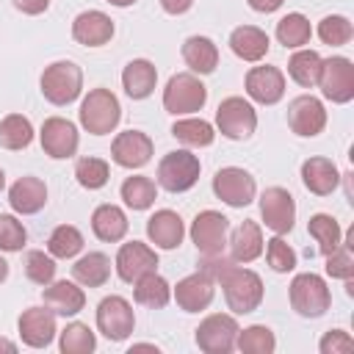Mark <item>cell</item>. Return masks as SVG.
Segmentation results:
<instances>
[{"label":"cell","instance_id":"6da1fadb","mask_svg":"<svg viewBox=\"0 0 354 354\" xmlns=\"http://www.w3.org/2000/svg\"><path fill=\"white\" fill-rule=\"evenodd\" d=\"M216 282L221 285L224 301H227V307H230L235 315L254 313V310L263 304V279H260V274H254L252 268H243V266L230 263V266L218 274Z\"/></svg>","mask_w":354,"mask_h":354},{"label":"cell","instance_id":"7a4b0ae2","mask_svg":"<svg viewBox=\"0 0 354 354\" xmlns=\"http://www.w3.org/2000/svg\"><path fill=\"white\" fill-rule=\"evenodd\" d=\"M80 127L91 136H108L116 130L119 119H122V105H119V97L111 91V88H91L83 102H80Z\"/></svg>","mask_w":354,"mask_h":354},{"label":"cell","instance_id":"3957f363","mask_svg":"<svg viewBox=\"0 0 354 354\" xmlns=\"http://www.w3.org/2000/svg\"><path fill=\"white\" fill-rule=\"evenodd\" d=\"M288 299H290V307L301 318H321L332 304V293L326 288V279L321 274H313V271L296 274L290 279Z\"/></svg>","mask_w":354,"mask_h":354},{"label":"cell","instance_id":"277c9868","mask_svg":"<svg viewBox=\"0 0 354 354\" xmlns=\"http://www.w3.org/2000/svg\"><path fill=\"white\" fill-rule=\"evenodd\" d=\"M41 94L47 102L53 105H69L80 97L83 91V72L75 61H53L50 66H44L41 72Z\"/></svg>","mask_w":354,"mask_h":354},{"label":"cell","instance_id":"5b68a950","mask_svg":"<svg viewBox=\"0 0 354 354\" xmlns=\"http://www.w3.org/2000/svg\"><path fill=\"white\" fill-rule=\"evenodd\" d=\"M207 102V88L194 72H177L163 88V108L171 116H188L202 111Z\"/></svg>","mask_w":354,"mask_h":354},{"label":"cell","instance_id":"8992f818","mask_svg":"<svg viewBox=\"0 0 354 354\" xmlns=\"http://www.w3.org/2000/svg\"><path fill=\"white\" fill-rule=\"evenodd\" d=\"M199 171H202V163L191 149L166 152L158 163V185L169 194H183L196 185Z\"/></svg>","mask_w":354,"mask_h":354},{"label":"cell","instance_id":"52a82bcc","mask_svg":"<svg viewBox=\"0 0 354 354\" xmlns=\"http://www.w3.org/2000/svg\"><path fill=\"white\" fill-rule=\"evenodd\" d=\"M216 127L230 141H246L257 130V111L243 97H227L216 108Z\"/></svg>","mask_w":354,"mask_h":354},{"label":"cell","instance_id":"ba28073f","mask_svg":"<svg viewBox=\"0 0 354 354\" xmlns=\"http://www.w3.org/2000/svg\"><path fill=\"white\" fill-rule=\"evenodd\" d=\"M321 94L335 105H346L354 100V64L343 55H329L321 61L318 83Z\"/></svg>","mask_w":354,"mask_h":354},{"label":"cell","instance_id":"9c48e42d","mask_svg":"<svg viewBox=\"0 0 354 354\" xmlns=\"http://www.w3.org/2000/svg\"><path fill=\"white\" fill-rule=\"evenodd\" d=\"M188 235L202 257L221 254L227 246V235H230V218L218 210H202L194 216Z\"/></svg>","mask_w":354,"mask_h":354},{"label":"cell","instance_id":"30bf717a","mask_svg":"<svg viewBox=\"0 0 354 354\" xmlns=\"http://www.w3.org/2000/svg\"><path fill=\"white\" fill-rule=\"evenodd\" d=\"M238 321L230 313H213L207 315L199 326H196V346L205 354H230L235 351V340H238Z\"/></svg>","mask_w":354,"mask_h":354},{"label":"cell","instance_id":"8fae6325","mask_svg":"<svg viewBox=\"0 0 354 354\" xmlns=\"http://www.w3.org/2000/svg\"><path fill=\"white\" fill-rule=\"evenodd\" d=\"M97 329L119 343V340H127L136 329V313H133V304L124 299V296H105L100 304H97Z\"/></svg>","mask_w":354,"mask_h":354},{"label":"cell","instance_id":"7c38bea8","mask_svg":"<svg viewBox=\"0 0 354 354\" xmlns=\"http://www.w3.org/2000/svg\"><path fill=\"white\" fill-rule=\"evenodd\" d=\"M213 194L230 207H246L257 194V183L246 169L224 166L213 177Z\"/></svg>","mask_w":354,"mask_h":354},{"label":"cell","instance_id":"4fadbf2b","mask_svg":"<svg viewBox=\"0 0 354 354\" xmlns=\"http://www.w3.org/2000/svg\"><path fill=\"white\" fill-rule=\"evenodd\" d=\"M260 216L274 235H285L296 224V202L288 188L271 185L260 194Z\"/></svg>","mask_w":354,"mask_h":354},{"label":"cell","instance_id":"5bb4252c","mask_svg":"<svg viewBox=\"0 0 354 354\" xmlns=\"http://www.w3.org/2000/svg\"><path fill=\"white\" fill-rule=\"evenodd\" d=\"M39 141H41V149L53 160H66V158H75L77 144H80V136H77L75 122H69L64 116H50V119L41 122Z\"/></svg>","mask_w":354,"mask_h":354},{"label":"cell","instance_id":"9a60e30c","mask_svg":"<svg viewBox=\"0 0 354 354\" xmlns=\"http://www.w3.org/2000/svg\"><path fill=\"white\" fill-rule=\"evenodd\" d=\"M171 296H174V301L183 313H202V310L210 307V301L216 296V279L207 271L199 268V271L183 277L171 288Z\"/></svg>","mask_w":354,"mask_h":354},{"label":"cell","instance_id":"2e32d148","mask_svg":"<svg viewBox=\"0 0 354 354\" xmlns=\"http://www.w3.org/2000/svg\"><path fill=\"white\" fill-rule=\"evenodd\" d=\"M288 127L301 138H313V136L324 133V127H326L324 102L318 97H313V94L293 97L290 105H288Z\"/></svg>","mask_w":354,"mask_h":354},{"label":"cell","instance_id":"e0dca14e","mask_svg":"<svg viewBox=\"0 0 354 354\" xmlns=\"http://www.w3.org/2000/svg\"><path fill=\"white\" fill-rule=\"evenodd\" d=\"M116 274L122 282H136L138 277L149 274V271H158V252L149 246V243H141V241H127L119 246L116 252Z\"/></svg>","mask_w":354,"mask_h":354},{"label":"cell","instance_id":"ac0fdd59","mask_svg":"<svg viewBox=\"0 0 354 354\" xmlns=\"http://www.w3.org/2000/svg\"><path fill=\"white\" fill-rule=\"evenodd\" d=\"M152 138L141 130H124L116 133L111 141V160L122 169H141L152 160Z\"/></svg>","mask_w":354,"mask_h":354},{"label":"cell","instance_id":"d6986e66","mask_svg":"<svg viewBox=\"0 0 354 354\" xmlns=\"http://www.w3.org/2000/svg\"><path fill=\"white\" fill-rule=\"evenodd\" d=\"M17 329H19V337H22L25 346L47 348L58 335L55 313L50 307H28V310H22V315L17 321Z\"/></svg>","mask_w":354,"mask_h":354},{"label":"cell","instance_id":"ffe728a7","mask_svg":"<svg viewBox=\"0 0 354 354\" xmlns=\"http://www.w3.org/2000/svg\"><path fill=\"white\" fill-rule=\"evenodd\" d=\"M243 86H246L249 100H254L260 105H277L285 97V75H282V69L268 66V64L252 66L246 72Z\"/></svg>","mask_w":354,"mask_h":354},{"label":"cell","instance_id":"44dd1931","mask_svg":"<svg viewBox=\"0 0 354 354\" xmlns=\"http://www.w3.org/2000/svg\"><path fill=\"white\" fill-rule=\"evenodd\" d=\"M72 39L83 47H102L113 39V19L97 8L80 11L72 19Z\"/></svg>","mask_w":354,"mask_h":354},{"label":"cell","instance_id":"7402d4cb","mask_svg":"<svg viewBox=\"0 0 354 354\" xmlns=\"http://www.w3.org/2000/svg\"><path fill=\"white\" fill-rule=\"evenodd\" d=\"M147 238L149 243H155V249H177L185 238V224L180 218V213L163 207V210H155L149 218H147Z\"/></svg>","mask_w":354,"mask_h":354},{"label":"cell","instance_id":"603a6c76","mask_svg":"<svg viewBox=\"0 0 354 354\" xmlns=\"http://www.w3.org/2000/svg\"><path fill=\"white\" fill-rule=\"evenodd\" d=\"M41 299H44V307H50L55 315H77L83 307H86V293L77 282H69V279H53L50 285H44L41 290Z\"/></svg>","mask_w":354,"mask_h":354},{"label":"cell","instance_id":"cb8c5ba5","mask_svg":"<svg viewBox=\"0 0 354 354\" xmlns=\"http://www.w3.org/2000/svg\"><path fill=\"white\" fill-rule=\"evenodd\" d=\"M8 205L14 213L19 216H33L39 213L44 205H47V185L44 180L33 177V174H25L19 177L11 188H8Z\"/></svg>","mask_w":354,"mask_h":354},{"label":"cell","instance_id":"d4e9b609","mask_svg":"<svg viewBox=\"0 0 354 354\" xmlns=\"http://www.w3.org/2000/svg\"><path fill=\"white\" fill-rule=\"evenodd\" d=\"M301 183H304V188H307L310 194H315V196H329V194L340 185V171H337L335 160L315 155V158H307V160L301 163Z\"/></svg>","mask_w":354,"mask_h":354},{"label":"cell","instance_id":"484cf974","mask_svg":"<svg viewBox=\"0 0 354 354\" xmlns=\"http://www.w3.org/2000/svg\"><path fill=\"white\" fill-rule=\"evenodd\" d=\"M268 47H271V39L263 28L257 25H238L232 33H230V50L241 58V61H249V64H257L268 55Z\"/></svg>","mask_w":354,"mask_h":354},{"label":"cell","instance_id":"4316f807","mask_svg":"<svg viewBox=\"0 0 354 354\" xmlns=\"http://www.w3.org/2000/svg\"><path fill=\"white\" fill-rule=\"evenodd\" d=\"M227 246H230V257H232L235 263H252V260H257V257L263 254V246H266L260 224L252 221V218L241 221V224L232 230Z\"/></svg>","mask_w":354,"mask_h":354},{"label":"cell","instance_id":"83f0119b","mask_svg":"<svg viewBox=\"0 0 354 354\" xmlns=\"http://www.w3.org/2000/svg\"><path fill=\"white\" fill-rule=\"evenodd\" d=\"M155 83H158V69L149 58H133L122 69V86L130 100H147L155 91Z\"/></svg>","mask_w":354,"mask_h":354},{"label":"cell","instance_id":"f1b7e54d","mask_svg":"<svg viewBox=\"0 0 354 354\" xmlns=\"http://www.w3.org/2000/svg\"><path fill=\"white\" fill-rule=\"evenodd\" d=\"M183 61L194 75H210L218 66V47L207 36H188L183 41Z\"/></svg>","mask_w":354,"mask_h":354},{"label":"cell","instance_id":"f546056e","mask_svg":"<svg viewBox=\"0 0 354 354\" xmlns=\"http://www.w3.org/2000/svg\"><path fill=\"white\" fill-rule=\"evenodd\" d=\"M127 216H124V210L119 207V205H100V207H94V213H91V232L100 238V241H105V243H116V241H122L124 235H127Z\"/></svg>","mask_w":354,"mask_h":354},{"label":"cell","instance_id":"4dcf8cb0","mask_svg":"<svg viewBox=\"0 0 354 354\" xmlns=\"http://www.w3.org/2000/svg\"><path fill=\"white\" fill-rule=\"evenodd\" d=\"M72 277L83 288H102L111 277V257L105 252H86L83 257L75 260Z\"/></svg>","mask_w":354,"mask_h":354},{"label":"cell","instance_id":"1f68e13d","mask_svg":"<svg viewBox=\"0 0 354 354\" xmlns=\"http://www.w3.org/2000/svg\"><path fill=\"white\" fill-rule=\"evenodd\" d=\"M133 299L141 307L160 310V307H166L171 301V285L158 271H149V274H144V277H138L133 282Z\"/></svg>","mask_w":354,"mask_h":354},{"label":"cell","instance_id":"d6a6232c","mask_svg":"<svg viewBox=\"0 0 354 354\" xmlns=\"http://www.w3.org/2000/svg\"><path fill=\"white\" fill-rule=\"evenodd\" d=\"M171 136L188 147V149H199V147H210L213 138H216V130L210 122L205 119H196V116H183L171 124Z\"/></svg>","mask_w":354,"mask_h":354},{"label":"cell","instance_id":"836d02e7","mask_svg":"<svg viewBox=\"0 0 354 354\" xmlns=\"http://www.w3.org/2000/svg\"><path fill=\"white\" fill-rule=\"evenodd\" d=\"M321 55L315 50H304L299 47L290 58H288V75L293 83H299L301 88H313L318 83V72H321Z\"/></svg>","mask_w":354,"mask_h":354},{"label":"cell","instance_id":"e575fe53","mask_svg":"<svg viewBox=\"0 0 354 354\" xmlns=\"http://www.w3.org/2000/svg\"><path fill=\"white\" fill-rule=\"evenodd\" d=\"M307 232H310V238L318 243V252H321V254H329V252L337 249L340 241H343V230H340L337 218L329 216V213H315V216H310Z\"/></svg>","mask_w":354,"mask_h":354},{"label":"cell","instance_id":"d590c367","mask_svg":"<svg viewBox=\"0 0 354 354\" xmlns=\"http://www.w3.org/2000/svg\"><path fill=\"white\" fill-rule=\"evenodd\" d=\"M33 141V124L22 113H8L0 119V147L3 149H25Z\"/></svg>","mask_w":354,"mask_h":354},{"label":"cell","instance_id":"8d00e7d4","mask_svg":"<svg viewBox=\"0 0 354 354\" xmlns=\"http://www.w3.org/2000/svg\"><path fill=\"white\" fill-rule=\"evenodd\" d=\"M310 36H313V25H310V19H307L304 14H299V11H290V14H285V17L277 22V41L285 44V47H290V50L304 47V44L310 41Z\"/></svg>","mask_w":354,"mask_h":354},{"label":"cell","instance_id":"74e56055","mask_svg":"<svg viewBox=\"0 0 354 354\" xmlns=\"http://www.w3.org/2000/svg\"><path fill=\"white\" fill-rule=\"evenodd\" d=\"M119 194H122V202H124L130 210H147V207L155 205L158 185H155L149 177H144V174H133V177H127V180L122 183Z\"/></svg>","mask_w":354,"mask_h":354},{"label":"cell","instance_id":"f35d334b","mask_svg":"<svg viewBox=\"0 0 354 354\" xmlns=\"http://www.w3.org/2000/svg\"><path fill=\"white\" fill-rule=\"evenodd\" d=\"M47 252L58 260H72L83 252V232L72 224H58L47 238Z\"/></svg>","mask_w":354,"mask_h":354},{"label":"cell","instance_id":"ab89813d","mask_svg":"<svg viewBox=\"0 0 354 354\" xmlns=\"http://www.w3.org/2000/svg\"><path fill=\"white\" fill-rule=\"evenodd\" d=\"M58 348L64 354H91L97 348V337L88 329V324L72 321L58 332Z\"/></svg>","mask_w":354,"mask_h":354},{"label":"cell","instance_id":"60d3db41","mask_svg":"<svg viewBox=\"0 0 354 354\" xmlns=\"http://www.w3.org/2000/svg\"><path fill=\"white\" fill-rule=\"evenodd\" d=\"M235 348L243 354H271L277 348V337L266 324H252L246 329H238Z\"/></svg>","mask_w":354,"mask_h":354},{"label":"cell","instance_id":"b9f144b4","mask_svg":"<svg viewBox=\"0 0 354 354\" xmlns=\"http://www.w3.org/2000/svg\"><path fill=\"white\" fill-rule=\"evenodd\" d=\"M351 249H354V230L346 232V238L340 241L337 249H332L329 254H324L326 257V274L332 279H343L346 282V279L354 277V254H351Z\"/></svg>","mask_w":354,"mask_h":354},{"label":"cell","instance_id":"7bdbcfd3","mask_svg":"<svg viewBox=\"0 0 354 354\" xmlns=\"http://www.w3.org/2000/svg\"><path fill=\"white\" fill-rule=\"evenodd\" d=\"M111 177V166L102 160V158H94V155H86L75 163V180L88 188V191H100Z\"/></svg>","mask_w":354,"mask_h":354},{"label":"cell","instance_id":"ee69618b","mask_svg":"<svg viewBox=\"0 0 354 354\" xmlns=\"http://www.w3.org/2000/svg\"><path fill=\"white\" fill-rule=\"evenodd\" d=\"M318 39L324 41V44H329V47H343V44H348L351 41V36H354V28H351V19L348 17H343V14H329V17H324L321 22H318Z\"/></svg>","mask_w":354,"mask_h":354},{"label":"cell","instance_id":"f6af8a7d","mask_svg":"<svg viewBox=\"0 0 354 354\" xmlns=\"http://www.w3.org/2000/svg\"><path fill=\"white\" fill-rule=\"evenodd\" d=\"M55 257L50 252H41V249H33L28 252L25 257V277L36 285H50L55 279Z\"/></svg>","mask_w":354,"mask_h":354},{"label":"cell","instance_id":"bcb514c9","mask_svg":"<svg viewBox=\"0 0 354 354\" xmlns=\"http://www.w3.org/2000/svg\"><path fill=\"white\" fill-rule=\"evenodd\" d=\"M263 249H266L268 266H271L277 274H288V271L296 268V252H293V246H290L282 235H274L271 241H266Z\"/></svg>","mask_w":354,"mask_h":354},{"label":"cell","instance_id":"7dc6e473","mask_svg":"<svg viewBox=\"0 0 354 354\" xmlns=\"http://www.w3.org/2000/svg\"><path fill=\"white\" fill-rule=\"evenodd\" d=\"M25 241H28L25 224L11 213H0V252H22Z\"/></svg>","mask_w":354,"mask_h":354},{"label":"cell","instance_id":"c3c4849f","mask_svg":"<svg viewBox=\"0 0 354 354\" xmlns=\"http://www.w3.org/2000/svg\"><path fill=\"white\" fill-rule=\"evenodd\" d=\"M318 351L321 354H348V351H354V337L346 329H329L318 340Z\"/></svg>","mask_w":354,"mask_h":354},{"label":"cell","instance_id":"681fc988","mask_svg":"<svg viewBox=\"0 0 354 354\" xmlns=\"http://www.w3.org/2000/svg\"><path fill=\"white\" fill-rule=\"evenodd\" d=\"M11 3H14V8H19L22 14H30V17L44 14L50 8V0H11Z\"/></svg>","mask_w":354,"mask_h":354},{"label":"cell","instance_id":"f907efd6","mask_svg":"<svg viewBox=\"0 0 354 354\" xmlns=\"http://www.w3.org/2000/svg\"><path fill=\"white\" fill-rule=\"evenodd\" d=\"M191 6H194V0H160V8L166 14H174V17L191 11Z\"/></svg>","mask_w":354,"mask_h":354},{"label":"cell","instance_id":"816d5d0a","mask_svg":"<svg viewBox=\"0 0 354 354\" xmlns=\"http://www.w3.org/2000/svg\"><path fill=\"white\" fill-rule=\"evenodd\" d=\"M246 3H249V8H254V11H260V14H271V11L282 8L285 0H246Z\"/></svg>","mask_w":354,"mask_h":354},{"label":"cell","instance_id":"f5cc1de1","mask_svg":"<svg viewBox=\"0 0 354 354\" xmlns=\"http://www.w3.org/2000/svg\"><path fill=\"white\" fill-rule=\"evenodd\" d=\"M0 351H3V354H14V351H17V343L8 340V337H0Z\"/></svg>","mask_w":354,"mask_h":354},{"label":"cell","instance_id":"db71d44e","mask_svg":"<svg viewBox=\"0 0 354 354\" xmlns=\"http://www.w3.org/2000/svg\"><path fill=\"white\" fill-rule=\"evenodd\" d=\"M6 277H8V263L6 257H0V282H6Z\"/></svg>","mask_w":354,"mask_h":354},{"label":"cell","instance_id":"11a10c76","mask_svg":"<svg viewBox=\"0 0 354 354\" xmlns=\"http://www.w3.org/2000/svg\"><path fill=\"white\" fill-rule=\"evenodd\" d=\"M105 3H111V6H116V8H127V6H133L136 0H105Z\"/></svg>","mask_w":354,"mask_h":354},{"label":"cell","instance_id":"9f6ffc18","mask_svg":"<svg viewBox=\"0 0 354 354\" xmlns=\"http://www.w3.org/2000/svg\"><path fill=\"white\" fill-rule=\"evenodd\" d=\"M6 188V174H3V169H0V191Z\"/></svg>","mask_w":354,"mask_h":354}]
</instances>
